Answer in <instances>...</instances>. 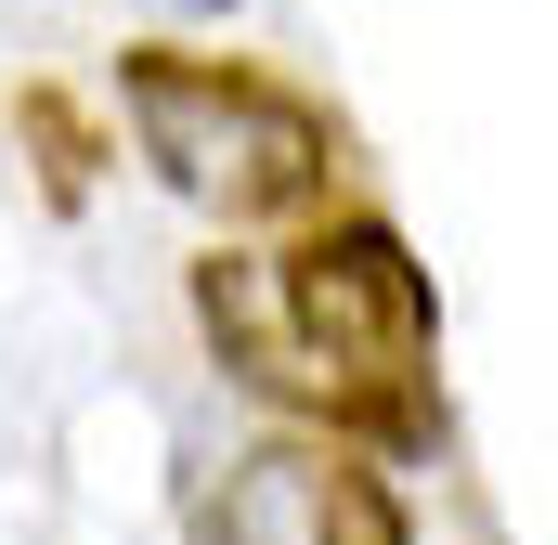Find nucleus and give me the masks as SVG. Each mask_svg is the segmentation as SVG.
<instances>
[{
	"label": "nucleus",
	"instance_id": "f257e3e1",
	"mask_svg": "<svg viewBox=\"0 0 558 545\" xmlns=\"http://www.w3.org/2000/svg\"><path fill=\"white\" fill-rule=\"evenodd\" d=\"M195 312L247 390L325 415V428H364V441L428 428L441 312H428V272L403 261L390 221H312L286 261H208Z\"/></svg>",
	"mask_w": 558,
	"mask_h": 545
},
{
	"label": "nucleus",
	"instance_id": "f03ea898",
	"mask_svg": "<svg viewBox=\"0 0 558 545\" xmlns=\"http://www.w3.org/2000/svg\"><path fill=\"white\" fill-rule=\"evenodd\" d=\"M118 105H131V143L156 156V182L208 221H299L325 208V169H338V131L260 78V65H221V52H131L118 65Z\"/></svg>",
	"mask_w": 558,
	"mask_h": 545
},
{
	"label": "nucleus",
	"instance_id": "7ed1b4c3",
	"mask_svg": "<svg viewBox=\"0 0 558 545\" xmlns=\"http://www.w3.org/2000/svg\"><path fill=\"white\" fill-rule=\"evenodd\" d=\"M208 533L221 545H416V520H403V494L351 441H260L221 481Z\"/></svg>",
	"mask_w": 558,
	"mask_h": 545
}]
</instances>
